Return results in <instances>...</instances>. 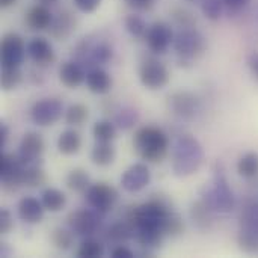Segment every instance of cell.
Masks as SVG:
<instances>
[{"instance_id": "obj_13", "label": "cell", "mask_w": 258, "mask_h": 258, "mask_svg": "<svg viewBox=\"0 0 258 258\" xmlns=\"http://www.w3.org/2000/svg\"><path fill=\"white\" fill-rule=\"evenodd\" d=\"M97 213L92 212V210H86V209L71 212L70 216H68V219H67L68 228L76 236L91 237L92 234H95V231L98 228V224H100Z\"/></svg>"}, {"instance_id": "obj_3", "label": "cell", "mask_w": 258, "mask_h": 258, "mask_svg": "<svg viewBox=\"0 0 258 258\" xmlns=\"http://www.w3.org/2000/svg\"><path fill=\"white\" fill-rule=\"evenodd\" d=\"M171 212H172V209L169 207V204L165 200L157 198V200H151L142 206L132 207L127 213L125 221H128L132 224V227L135 228V233L139 230L163 231L165 222H166L168 216L171 215Z\"/></svg>"}, {"instance_id": "obj_19", "label": "cell", "mask_w": 258, "mask_h": 258, "mask_svg": "<svg viewBox=\"0 0 258 258\" xmlns=\"http://www.w3.org/2000/svg\"><path fill=\"white\" fill-rule=\"evenodd\" d=\"M18 216L26 224H39L44 218V206L33 197H24L18 203Z\"/></svg>"}, {"instance_id": "obj_14", "label": "cell", "mask_w": 258, "mask_h": 258, "mask_svg": "<svg viewBox=\"0 0 258 258\" xmlns=\"http://www.w3.org/2000/svg\"><path fill=\"white\" fill-rule=\"evenodd\" d=\"M44 148H45V144H44L42 136L35 132H27L20 141L17 156L24 163V166L38 165V162L41 160V156L44 153Z\"/></svg>"}, {"instance_id": "obj_6", "label": "cell", "mask_w": 258, "mask_h": 258, "mask_svg": "<svg viewBox=\"0 0 258 258\" xmlns=\"http://www.w3.org/2000/svg\"><path fill=\"white\" fill-rule=\"evenodd\" d=\"M76 56H77V62L92 65L94 68L110 62L113 57V50L104 41H94L91 38H83L76 47Z\"/></svg>"}, {"instance_id": "obj_24", "label": "cell", "mask_w": 258, "mask_h": 258, "mask_svg": "<svg viewBox=\"0 0 258 258\" xmlns=\"http://www.w3.org/2000/svg\"><path fill=\"white\" fill-rule=\"evenodd\" d=\"M82 148V138L76 130H65L57 138V150L60 154L73 156L77 154Z\"/></svg>"}, {"instance_id": "obj_9", "label": "cell", "mask_w": 258, "mask_h": 258, "mask_svg": "<svg viewBox=\"0 0 258 258\" xmlns=\"http://www.w3.org/2000/svg\"><path fill=\"white\" fill-rule=\"evenodd\" d=\"M169 71L168 68L157 59H147L142 62L139 68V80L141 83L151 91L162 89L169 82Z\"/></svg>"}, {"instance_id": "obj_51", "label": "cell", "mask_w": 258, "mask_h": 258, "mask_svg": "<svg viewBox=\"0 0 258 258\" xmlns=\"http://www.w3.org/2000/svg\"><path fill=\"white\" fill-rule=\"evenodd\" d=\"M186 2H189V3H192V5H201L203 0H186Z\"/></svg>"}, {"instance_id": "obj_37", "label": "cell", "mask_w": 258, "mask_h": 258, "mask_svg": "<svg viewBox=\"0 0 258 258\" xmlns=\"http://www.w3.org/2000/svg\"><path fill=\"white\" fill-rule=\"evenodd\" d=\"M240 230L258 236V203L251 204L249 207L245 209V212L242 215V228Z\"/></svg>"}, {"instance_id": "obj_4", "label": "cell", "mask_w": 258, "mask_h": 258, "mask_svg": "<svg viewBox=\"0 0 258 258\" xmlns=\"http://www.w3.org/2000/svg\"><path fill=\"white\" fill-rule=\"evenodd\" d=\"M201 200L215 213H230L236 206V197L222 171H215L210 186L201 192Z\"/></svg>"}, {"instance_id": "obj_49", "label": "cell", "mask_w": 258, "mask_h": 258, "mask_svg": "<svg viewBox=\"0 0 258 258\" xmlns=\"http://www.w3.org/2000/svg\"><path fill=\"white\" fill-rule=\"evenodd\" d=\"M222 2L225 3V6H228L231 9H240L249 3V0H222Z\"/></svg>"}, {"instance_id": "obj_10", "label": "cell", "mask_w": 258, "mask_h": 258, "mask_svg": "<svg viewBox=\"0 0 258 258\" xmlns=\"http://www.w3.org/2000/svg\"><path fill=\"white\" fill-rule=\"evenodd\" d=\"M85 195H86L88 204L98 213L110 212L118 200V192L115 190L113 186H110L107 183L91 184Z\"/></svg>"}, {"instance_id": "obj_5", "label": "cell", "mask_w": 258, "mask_h": 258, "mask_svg": "<svg viewBox=\"0 0 258 258\" xmlns=\"http://www.w3.org/2000/svg\"><path fill=\"white\" fill-rule=\"evenodd\" d=\"M180 65H190L198 56H201L206 50V38L200 30L195 27H186L180 29L174 35V42H172Z\"/></svg>"}, {"instance_id": "obj_40", "label": "cell", "mask_w": 258, "mask_h": 258, "mask_svg": "<svg viewBox=\"0 0 258 258\" xmlns=\"http://www.w3.org/2000/svg\"><path fill=\"white\" fill-rule=\"evenodd\" d=\"M224 5H225V3H224L222 0H203L200 6H201L203 14H204L209 20L216 21V20H219L221 15H222Z\"/></svg>"}, {"instance_id": "obj_42", "label": "cell", "mask_w": 258, "mask_h": 258, "mask_svg": "<svg viewBox=\"0 0 258 258\" xmlns=\"http://www.w3.org/2000/svg\"><path fill=\"white\" fill-rule=\"evenodd\" d=\"M237 243H239V246H240L245 252H248V254H258L257 234H252V233H248V231L240 230L239 237H237Z\"/></svg>"}, {"instance_id": "obj_44", "label": "cell", "mask_w": 258, "mask_h": 258, "mask_svg": "<svg viewBox=\"0 0 258 258\" xmlns=\"http://www.w3.org/2000/svg\"><path fill=\"white\" fill-rule=\"evenodd\" d=\"M73 2H74L76 8L79 11L85 12V14L94 12L100 6V3H101V0H73Z\"/></svg>"}, {"instance_id": "obj_2", "label": "cell", "mask_w": 258, "mask_h": 258, "mask_svg": "<svg viewBox=\"0 0 258 258\" xmlns=\"http://www.w3.org/2000/svg\"><path fill=\"white\" fill-rule=\"evenodd\" d=\"M133 148L142 160L160 163L168 154L169 138L159 127H141L133 136Z\"/></svg>"}, {"instance_id": "obj_52", "label": "cell", "mask_w": 258, "mask_h": 258, "mask_svg": "<svg viewBox=\"0 0 258 258\" xmlns=\"http://www.w3.org/2000/svg\"><path fill=\"white\" fill-rule=\"evenodd\" d=\"M48 2H54V0H48Z\"/></svg>"}, {"instance_id": "obj_43", "label": "cell", "mask_w": 258, "mask_h": 258, "mask_svg": "<svg viewBox=\"0 0 258 258\" xmlns=\"http://www.w3.org/2000/svg\"><path fill=\"white\" fill-rule=\"evenodd\" d=\"M14 228V218L9 210H0V234H8Z\"/></svg>"}, {"instance_id": "obj_29", "label": "cell", "mask_w": 258, "mask_h": 258, "mask_svg": "<svg viewBox=\"0 0 258 258\" xmlns=\"http://www.w3.org/2000/svg\"><path fill=\"white\" fill-rule=\"evenodd\" d=\"M237 172L243 178H254L258 175V153L249 151L237 162Z\"/></svg>"}, {"instance_id": "obj_47", "label": "cell", "mask_w": 258, "mask_h": 258, "mask_svg": "<svg viewBox=\"0 0 258 258\" xmlns=\"http://www.w3.org/2000/svg\"><path fill=\"white\" fill-rule=\"evenodd\" d=\"M112 257L113 258H132V257H135V254H133V251H132V249H128L127 246L118 245V246H115V248H113V251H112Z\"/></svg>"}, {"instance_id": "obj_48", "label": "cell", "mask_w": 258, "mask_h": 258, "mask_svg": "<svg viewBox=\"0 0 258 258\" xmlns=\"http://www.w3.org/2000/svg\"><path fill=\"white\" fill-rule=\"evenodd\" d=\"M9 138V128L5 122H0V148H5Z\"/></svg>"}, {"instance_id": "obj_46", "label": "cell", "mask_w": 258, "mask_h": 258, "mask_svg": "<svg viewBox=\"0 0 258 258\" xmlns=\"http://www.w3.org/2000/svg\"><path fill=\"white\" fill-rule=\"evenodd\" d=\"M246 63H248V68H249L251 74L258 80V51H252L251 54H248Z\"/></svg>"}, {"instance_id": "obj_8", "label": "cell", "mask_w": 258, "mask_h": 258, "mask_svg": "<svg viewBox=\"0 0 258 258\" xmlns=\"http://www.w3.org/2000/svg\"><path fill=\"white\" fill-rule=\"evenodd\" d=\"M63 104L57 98H42L36 101L30 109L32 121L39 127H48L62 118Z\"/></svg>"}, {"instance_id": "obj_36", "label": "cell", "mask_w": 258, "mask_h": 258, "mask_svg": "<svg viewBox=\"0 0 258 258\" xmlns=\"http://www.w3.org/2000/svg\"><path fill=\"white\" fill-rule=\"evenodd\" d=\"M77 255L82 258H100L104 255V246L101 242L88 237L86 240L82 242L77 251Z\"/></svg>"}, {"instance_id": "obj_41", "label": "cell", "mask_w": 258, "mask_h": 258, "mask_svg": "<svg viewBox=\"0 0 258 258\" xmlns=\"http://www.w3.org/2000/svg\"><path fill=\"white\" fill-rule=\"evenodd\" d=\"M163 231H165V234H166L168 237H177V236L183 234V231H184L183 219H181L177 213L171 212V215L168 216V219H166V222H165Z\"/></svg>"}, {"instance_id": "obj_28", "label": "cell", "mask_w": 258, "mask_h": 258, "mask_svg": "<svg viewBox=\"0 0 258 258\" xmlns=\"http://www.w3.org/2000/svg\"><path fill=\"white\" fill-rule=\"evenodd\" d=\"M135 236V228L128 221L116 222L107 230V240L116 245H121L127 240H130Z\"/></svg>"}, {"instance_id": "obj_18", "label": "cell", "mask_w": 258, "mask_h": 258, "mask_svg": "<svg viewBox=\"0 0 258 258\" xmlns=\"http://www.w3.org/2000/svg\"><path fill=\"white\" fill-rule=\"evenodd\" d=\"M77 26L76 17L70 11H60L56 17H53L51 26H50V35L54 39H67Z\"/></svg>"}, {"instance_id": "obj_31", "label": "cell", "mask_w": 258, "mask_h": 258, "mask_svg": "<svg viewBox=\"0 0 258 258\" xmlns=\"http://www.w3.org/2000/svg\"><path fill=\"white\" fill-rule=\"evenodd\" d=\"M23 80V73L20 67H2L0 85L3 91H11L17 88Z\"/></svg>"}, {"instance_id": "obj_27", "label": "cell", "mask_w": 258, "mask_h": 258, "mask_svg": "<svg viewBox=\"0 0 258 258\" xmlns=\"http://www.w3.org/2000/svg\"><path fill=\"white\" fill-rule=\"evenodd\" d=\"M67 187L76 194H86V190L89 189L91 186V178H89V174L82 169V168H74L73 171L68 172L67 175Z\"/></svg>"}, {"instance_id": "obj_21", "label": "cell", "mask_w": 258, "mask_h": 258, "mask_svg": "<svg viewBox=\"0 0 258 258\" xmlns=\"http://www.w3.org/2000/svg\"><path fill=\"white\" fill-rule=\"evenodd\" d=\"M59 79L60 82L67 86V88H79L85 79H86V74H85V70L82 67L80 62L77 60H68L65 63H62L60 70H59Z\"/></svg>"}, {"instance_id": "obj_20", "label": "cell", "mask_w": 258, "mask_h": 258, "mask_svg": "<svg viewBox=\"0 0 258 258\" xmlns=\"http://www.w3.org/2000/svg\"><path fill=\"white\" fill-rule=\"evenodd\" d=\"M85 83H86V86H88V89L91 92L98 94V95L107 94L112 89V77H110V74L106 70L100 68V67L89 68V71L86 73Z\"/></svg>"}, {"instance_id": "obj_22", "label": "cell", "mask_w": 258, "mask_h": 258, "mask_svg": "<svg viewBox=\"0 0 258 258\" xmlns=\"http://www.w3.org/2000/svg\"><path fill=\"white\" fill-rule=\"evenodd\" d=\"M213 215L215 212L203 200H198L190 206V219L194 225L203 233L210 231L213 225Z\"/></svg>"}, {"instance_id": "obj_34", "label": "cell", "mask_w": 258, "mask_h": 258, "mask_svg": "<svg viewBox=\"0 0 258 258\" xmlns=\"http://www.w3.org/2000/svg\"><path fill=\"white\" fill-rule=\"evenodd\" d=\"M51 243L59 251H70L74 245V233L65 228H56L51 233Z\"/></svg>"}, {"instance_id": "obj_45", "label": "cell", "mask_w": 258, "mask_h": 258, "mask_svg": "<svg viewBox=\"0 0 258 258\" xmlns=\"http://www.w3.org/2000/svg\"><path fill=\"white\" fill-rule=\"evenodd\" d=\"M124 2L136 11H148L156 0H124Z\"/></svg>"}, {"instance_id": "obj_15", "label": "cell", "mask_w": 258, "mask_h": 258, "mask_svg": "<svg viewBox=\"0 0 258 258\" xmlns=\"http://www.w3.org/2000/svg\"><path fill=\"white\" fill-rule=\"evenodd\" d=\"M145 41L153 53H165L174 42V32L171 26L165 21H156L148 26Z\"/></svg>"}, {"instance_id": "obj_32", "label": "cell", "mask_w": 258, "mask_h": 258, "mask_svg": "<svg viewBox=\"0 0 258 258\" xmlns=\"http://www.w3.org/2000/svg\"><path fill=\"white\" fill-rule=\"evenodd\" d=\"M89 116V109L82 104V103H76V104H71L67 110H65V121L68 125H82Z\"/></svg>"}, {"instance_id": "obj_1", "label": "cell", "mask_w": 258, "mask_h": 258, "mask_svg": "<svg viewBox=\"0 0 258 258\" xmlns=\"http://www.w3.org/2000/svg\"><path fill=\"white\" fill-rule=\"evenodd\" d=\"M204 162V148L192 135H181L172 148V171L177 177L195 174Z\"/></svg>"}, {"instance_id": "obj_33", "label": "cell", "mask_w": 258, "mask_h": 258, "mask_svg": "<svg viewBox=\"0 0 258 258\" xmlns=\"http://www.w3.org/2000/svg\"><path fill=\"white\" fill-rule=\"evenodd\" d=\"M124 26H125V30L133 38H145L147 30H148V26H147L145 20L141 15H138V14L127 15L125 20H124Z\"/></svg>"}, {"instance_id": "obj_50", "label": "cell", "mask_w": 258, "mask_h": 258, "mask_svg": "<svg viewBox=\"0 0 258 258\" xmlns=\"http://www.w3.org/2000/svg\"><path fill=\"white\" fill-rule=\"evenodd\" d=\"M17 0H0V6L2 8H11Z\"/></svg>"}, {"instance_id": "obj_30", "label": "cell", "mask_w": 258, "mask_h": 258, "mask_svg": "<svg viewBox=\"0 0 258 258\" xmlns=\"http://www.w3.org/2000/svg\"><path fill=\"white\" fill-rule=\"evenodd\" d=\"M92 135L97 142H112L116 138V124L107 119L97 121L92 127Z\"/></svg>"}, {"instance_id": "obj_17", "label": "cell", "mask_w": 258, "mask_h": 258, "mask_svg": "<svg viewBox=\"0 0 258 258\" xmlns=\"http://www.w3.org/2000/svg\"><path fill=\"white\" fill-rule=\"evenodd\" d=\"M27 54L38 67H48L54 62L56 54L53 45L42 36L32 38L27 44Z\"/></svg>"}, {"instance_id": "obj_16", "label": "cell", "mask_w": 258, "mask_h": 258, "mask_svg": "<svg viewBox=\"0 0 258 258\" xmlns=\"http://www.w3.org/2000/svg\"><path fill=\"white\" fill-rule=\"evenodd\" d=\"M151 172L145 163H135L121 177V186L128 194H138L150 184Z\"/></svg>"}, {"instance_id": "obj_26", "label": "cell", "mask_w": 258, "mask_h": 258, "mask_svg": "<svg viewBox=\"0 0 258 258\" xmlns=\"http://www.w3.org/2000/svg\"><path fill=\"white\" fill-rule=\"evenodd\" d=\"M41 203L44 206V209L50 213H57L60 212L65 204H67V195L54 187H48L42 192L41 195Z\"/></svg>"}, {"instance_id": "obj_25", "label": "cell", "mask_w": 258, "mask_h": 258, "mask_svg": "<svg viewBox=\"0 0 258 258\" xmlns=\"http://www.w3.org/2000/svg\"><path fill=\"white\" fill-rule=\"evenodd\" d=\"M116 151L112 142H97L91 151V160L97 166H109L113 163Z\"/></svg>"}, {"instance_id": "obj_23", "label": "cell", "mask_w": 258, "mask_h": 258, "mask_svg": "<svg viewBox=\"0 0 258 258\" xmlns=\"http://www.w3.org/2000/svg\"><path fill=\"white\" fill-rule=\"evenodd\" d=\"M53 21V14L50 12V9L44 5H36L32 6L29 9V12L26 14V23L32 30H45L50 29Z\"/></svg>"}, {"instance_id": "obj_38", "label": "cell", "mask_w": 258, "mask_h": 258, "mask_svg": "<svg viewBox=\"0 0 258 258\" xmlns=\"http://www.w3.org/2000/svg\"><path fill=\"white\" fill-rule=\"evenodd\" d=\"M138 121H139V113L135 109H130V107L121 109L115 116V124L121 130H128L132 127H135Z\"/></svg>"}, {"instance_id": "obj_35", "label": "cell", "mask_w": 258, "mask_h": 258, "mask_svg": "<svg viewBox=\"0 0 258 258\" xmlns=\"http://www.w3.org/2000/svg\"><path fill=\"white\" fill-rule=\"evenodd\" d=\"M45 181H47V175L39 165L26 166V169H24V186L41 187L42 184H45Z\"/></svg>"}, {"instance_id": "obj_12", "label": "cell", "mask_w": 258, "mask_h": 258, "mask_svg": "<svg viewBox=\"0 0 258 258\" xmlns=\"http://www.w3.org/2000/svg\"><path fill=\"white\" fill-rule=\"evenodd\" d=\"M27 47L24 41L17 33H6L0 44V59L2 67H20L24 60Z\"/></svg>"}, {"instance_id": "obj_11", "label": "cell", "mask_w": 258, "mask_h": 258, "mask_svg": "<svg viewBox=\"0 0 258 258\" xmlns=\"http://www.w3.org/2000/svg\"><path fill=\"white\" fill-rule=\"evenodd\" d=\"M168 106L172 115L183 121H192L200 110V100L195 94L189 91H178L169 95Z\"/></svg>"}, {"instance_id": "obj_7", "label": "cell", "mask_w": 258, "mask_h": 258, "mask_svg": "<svg viewBox=\"0 0 258 258\" xmlns=\"http://www.w3.org/2000/svg\"><path fill=\"white\" fill-rule=\"evenodd\" d=\"M24 163L18 156L2 153L0 156V180L6 190H17L24 186Z\"/></svg>"}, {"instance_id": "obj_39", "label": "cell", "mask_w": 258, "mask_h": 258, "mask_svg": "<svg viewBox=\"0 0 258 258\" xmlns=\"http://www.w3.org/2000/svg\"><path fill=\"white\" fill-rule=\"evenodd\" d=\"M172 20L175 21V24L180 26V29H186V27H195L197 24V18L195 14L186 8H174L172 12Z\"/></svg>"}]
</instances>
